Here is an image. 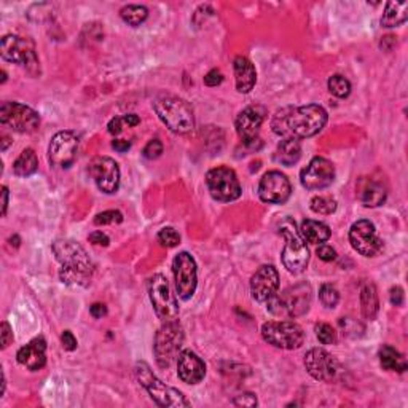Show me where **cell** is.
<instances>
[{"instance_id":"cell-1","label":"cell","mask_w":408,"mask_h":408,"mask_svg":"<svg viewBox=\"0 0 408 408\" xmlns=\"http://www.w3.org/2000/svg\"><path fill=\"white\" fill-rule=\"evenodd\" d=\"M327 118V112L318 104L285 107L276 112L271 129L284 139H308L324 129Z\"/></svg>"},{"instance_id":"cell-2","label":"cell","mask_w":408,"mask_h":408,"mask_svg":"<svg viewBox=\"0 0 408 408\" xmlns=\"http://www.w3.org/2000/svg\"><path fill=\"white\" fill-rule=\"evenodd\" d=\"M53 252L61 264L60 278L62 283L81 288L90 284L94 266L84 246L72 240H60L53 244Z\"/></svg>"},{"instance_id":"cell-3","label":"cell","mask_w":408,"mask_h":408,"mask_svg":"<svg viewBox=\"0 0 408 408\" xmlns=\"http://www.w3.org/2000/svg\"><path fill=\"white\" fill-rule=\"evenodd\" d=\"M153 109L158 118L176 134H187L195 128V115L187 101L177 96L164 94L153 101Z\"/></svg>"},{"instance_id":"cell-4","label":"cell","mask_w":408,"mask_h":408,"mask_svg":"<svg viewBox=\"0 0 408 408\" xmlns=\"http://www.w3.org/2000/svg\"><path fill=\"white\" fill-rule=\"evenodd\" d=\"M313 290L311 285L302 283L285 289L283 294H275L266 303V309L278 318H300L309 311Z\"/></svg>"},{"instance_id":"cell-5","label":"cell","mask_w":408,"mask_h":408,"mask_svg":"<svg viewBox=\"0 0 408 408\" xmlns=\"http://www.w3.org/2000/svg\"><path fill=\"white\" fill-rule=\"evenodd\" d=\"M279 233L285 240L283 251V264L285 270L292 275L303 273L309 264V249L306 247V241L300 235L292 218L285 217L279 223Z\"/></svg>"},{"instance_id":"cell-6","label":"cell","mask_w":408,"mask_h":408,"mask_svg":"<svg viewBox=\"0 0 408 408\" xmlns=\"http://www.w3.org/2000/svg\"><path fill=\"white\" fill-rule=\"evenodd\" d=\"M134 373L138 381L145 387L150 397L157 402L160 407H171V408H182L190 407V402L186 399V396L181 391L164 385L160 378L155 375L145 362H138L134 367Z\"/></svg>"},{"instance_id":"cell-7","label":"cell","mask_w":408,"mask_h":408,"mask_svg":"<svg viewBox=\"0 0 408 408\" xmlns=\"http://www.w3.org/2000/svg\"><path fill=\"white\" fill-rule=\"evenodd\" d=\"M0 55L5 61L13 62L26 69L29 74H40V62H38L36 43L31 38L19 36H5L0 43Z\"/></svg>"},{"instance_id":"cell-8","label":"cell","mask_w":408,"mask_h":408,"mask_svg":"<svg viewBox=\"0 0 408 408\" xmlns=\"http://www.w3.org/2000/svg\"><path fill=\"white\" fill-rule=\"evenodd\" d=\"M183 344V330L181 324L168 322L163 324L155 335L153 353L157 364L162 368H168L173 366L174 361H177L179 354L182 351Z\"/></svg>"},{"instance_id":"cell-9","label":"cell","mask_w":408,"mask_h":408,"mask_svg":"<svg viewBox=\"0 0 408 408\" xmlns=\"http://www.w3.org/2000/svg\"><path fill=\"white\" fill-rule=\"evenodd\" d=\"M262 337L279 349H298L305 342V332L292 320H270L262 325Z\"/></svg>"},{"instance_id":"cell-10","label":"cell","mask_w":408,"mask_h":408,"mask_svg":"<svg viewBox=\"0 0 408 408\" xmlns=\"http://www.w3.org/2000/svg\"><path fill=\"white\" fill-rule=\"evenodd\" d=\"M149 297L155 313L163 324L176 322L179 319V305L171 292L168 279L163 275H155L149 281Z\"/></svg>"},{"instance_id":"cell-11","label":"cell","mask_w":408,"mask_h":408,"mask_svg":"<svg viewBox=\"0 0 408 408\" xmlns=\"http://www.w3.org/2000/svg\"><path fill=\"white\" fill-rule=\"evenodd\" d=\"M0 123L14 133L32 134L40 128V115L19 102H3L0 107Z\"/></svg>"},{"instance_id":"cell-12","label":"cell","mask_w":408,"mask_h":408,"mask_svg":"<svg viewBox=\"0 0 408 408\" xmlns=\"http://www.w3.org/2000/svg\"><path fill=\"white\" fill-rule=\"evenodd\" d=\"M206 183L211 196L217 201L230 203L241 196V186L236 173L227 166L211 169L206 176Z\"/></svg>"},{"instance_id":"cell-13","label":"cell","mask_w":408,"mask_h":408,"mask_svg":"<svg viewBox=\"0 0 408 408\" xmlns=\"http://www.w3.org/2000/svg\"><path fill=\"white\" fill-rule=\"evenodd\" d=\"M266 110L262 105H251L240 112L236 118V133L240 136L242 144L252 150H259L262 147V140L259 138L260 126L264 123Z\"/></svg>"},{"instance_id":"cell-14","label":"cell","mask_w":408,"mask_h":408,"mask_svg":"<svg viewBox=\"0 0 408 408\" xmlns=\"http://www.w3.org/2000/svg\"><path fill=\"white\" fill-rule=\"evenodd\" d=\"M173 273L176 289L182 300H190L196 292L198 271L196 262L188 252H181L173 260Z\"/></svg>"},{"instance_id":"cell-15","label":"cell","mask_w":408,"mask_h":408,"mask_svg":"<svg viewBox=\"0 0 408 408\" xmlns=\"http://www.w3.org/2000/svg\"><path fill=\"white\" fill-rule=\"evenodd\" d=\"M79 153V138L72 131H60L53 136L48 147V160L51 166L67 169L75 163Z\"/></svg>"},{"instance_id":"cell-16","label":"cell","mask_w":408,"mask_h":408,"mask_svg":"<svg viewBox=\"0 0 408 408\" xmlns=\"http://www.w3.org/2000/svg\"><path fill=\"white\" fill-rule=\"evenodd\" d=\"M349 242L353 249L364 257H377L383 251V240L377 235L375 225L366 218L353 223Z\"/></svg>"},{"instance_id":"cell-17","label":"cell","mask_w":408,"mask_h":408,"mask_svg":"<svg viewBox=\"0 0 408 408\" xmlns=\"http://www.w3.org/2000/svg\"><path fill=\"white\" fill-rule=\"evenodd\" d=\"M300 181L306 190H322L332 186L335 181V168L333 164L322 157H316L309 162L302 174Z\"/></svg>"},{"instance_id":"cell-18","label":"cell","mask_w":408,"mask_h":408,"mask_svg":"<svg viewBox=\"0 0 408 408\" xmlns=\"http://www.w3.org/2000/svg\"><path fill=\"white\" fill-rule=\"evenodd\" d=\"M292 187L285 174L279 171H270L262 177L259 186V196L264 203L284 204L290 198Z\"/></svg>"},{"instance_id":"cell-19","label":"cell","mask_w":408,"mask_h":408,"mask_svg":"<svg viewBox=\"0 0 408 408\" xmlns=\"http://www.w3.org/2000/svg\"><path fill=\"white\" fill-rule=\"evenodd\" d=\"M305 367L314 380L325 383L335 380L338 373L337 359L322 348H313L306 353Z\"/></svg>"},{"instance_id":"cell-20","label":"cell","mask_w":408,"mask_h":408,"mask_svg":"<svg viewBox=\"0 0 408 408\" xmlns=\"http://www.w3.org/2000/svg\"><path fill=\"white\" fill-rule=\"evenodd\" d=\"M90 174L96 186L105 195H112L120 187V168L115 160L109 157H98L91 163Z\"/></svg>"},{"instance_id":"cell-21","label":"cell","mask_w":408,"mask_h":408,"mask_svg":"<svg viewBox=\"0 0 408 408\" xmlns=\"http://www.w3.org/2000/svg\"><path fill=\"white\" fill-rule=\"evenodd\" d=\"M279 273L273 265H264L255 271L251 279L252 298L259 303H265L278 292Z\"/></svg>"},{"instance_id":"cell-22","label":"cell","mask_w":408,"mask_h":408,"mask_svg":"<svg viewBox=\"0 0 408 408\" xmlns=\"http://www.w3.org/2000/svg\"><path fill=\"white\" fill-rule=\"evenodd\" d=\"M177 375L187 385H198L206 375V366L200 356L190 349H183L177 357Z\"/></svg>"},{"instance_id":"cell-23","label":"cell","mask_w":408,"mask_h":408,"mask_svg":"<svg viewBox=\"0 0 408 408\" xmlns=\"http://www.w3.org/2000/svg\"><path fill=\"white\" fill-rule=\"evenodd\" d=\"M16 361L27 370H42L47 364V342L43 337L34 338L31 343L23 346L16 354Z\"/></svg>"},{"instance_id":"cell-24","label":"cell","mask_w":408,"mask_h":408,"mask_svg":"<svg viewBox=\"0 0 408 408\" xmlns=\"http://www.w3.org/2000/svg\"><path fill=\"white\" fill-rule=\"evenodd\" d=\"M235 80H236V90L242 94L251 93L254 90L257 81V72L252 62L244 56H238L235 62Z\"/></svg>"},{"instance_id":"cell-25","label":"cell","mask_w":408,"mask_h":408,"mask_svg":"<svg viewBox=\"0 0 408 408\" xmlns=\"http://www.w3.org/2000/svg\"><path fill=\"white\" fill-rule=\"evenodd\" d=\"M357 195L366 207H378L386 201L387 192L380 182L372 181V179H361L357 186Z\"/></svg>"},{"instance_id":"cell-26","label":"cell","mask_w":408,"mask_h":408,"mask_svg":"<svg viewBox=\"0 0 408 408\" xmlns=\"http://www.w3.org/2000/svg\"><path fill=\"white\" fill-rule=\"evenodd\" d=\"M302 157V145L297 139H283L275 152V162L283 166H294Z\"/></svg>"},{"instance_id":"cell-27","label":"cell","mask_w":408,"mask_h":408,"mask_svg":"<svg viewBox=\"0 0 408 408\" xmlns=\"http://www.w3.org/2000/svg\"><path fill=\"white\" fill-rule=\"evenodd\" d=\"M300 235L309 244H322L330 238V228L322 222L305 220L300 227Z\"/></svg>"},{"instance_id":"cell-28","label":"cell","mask_w":408,"mask_h":408,"mask_svg":"<svg viewBox=\"0 0 408 408\" xmlns=\"http://www.w3.org/2000/svg\"><path fill=\"white\" fill-rule=\"evenodd\" d=\"M408 19V2H387L381 16L383 27H397Z\"/></svg>"},{"instance_id":"cell-29","label":"cell","mask_w":408,"mask_h":408,"mask_svg":"<svg viewBox=\"0 0 408 408\" xmlns=\"http://www.w3.org/2000/svg\"><path fill=\"white\" fill-rule=\"evenodd\" d=\"M380 364L381 367L387 372H397L404 373L407 370V361L396 348L385 344L380 349Z\"/></svg>"},{"instance_id":"cell-30","label":"cell","mask_w":408,"mask_h":408,"mask_svg":"<svg viewBox=\"0 0 408 408\" xmlns=\"http://www.w3.org/2000/svg\"><path fill=\"white\" fill-rule=\"evenodd\" d=\"M361 306L364 318L373 320L377 318L378 309H380V302H378V292L375 284L367 283L361 289Z\"/></svg>"},{"instance_id":"cell-31","label":"cell","mask_w":408,"mask_h":408,"mask_svg":"<svg viewBox=\"0 0 408 408\" xmlns=\"http://www.w3.org/2000/svg\"><path fill=\"white\" fill-rule=\"evenodd\" d=\"M38 160L37 155L32 149L23 150V153L19 155L16 162L13 163V173L19 177H29L37 171Z\"/></svg>"},{"instance_id":"cell-32","label":"cell","mask_w":408,"mask_h":408,"mask_svg":"<svg viewBox=\"0 0 408 408\" xmlns=\"http://www.w3.org/2000/svg\"><path fill=\"white\" fill-rule=\"evenodd\" d=\"M121 19L129 26L138 27L142 24L149 16V10L142 7V5H126V7L121 8L120 12Z\"/></svg>"},{"instance_id":"cell-33","label":"cell","mask_w":408,"mask_h":408,"mask_svg":"<svg viewBox=\"0 0 408 408\" xmlns=\"http://www.w3.org/2000/svg\"><path fill=\"white\" fill-rule=\"evenodd\" d=\"M329 91L337 98H348L351 93V84L348 79H344L343 75H332L327 81Z\"/></svg>"},{"instance_id":"cell-34","label":"cell","mask_w":408,"mask_h":408,"mask_svg":"<svg viewBox=\"0 0 408 408\" xmlns=\"http://www.w3.org/2000/svg\"><path fill=\"white\" fill-rule=\"evenodd\" d=\"M311 211L320 216H330L337 211V201L332 196H314L311 200Z\"/></svg>"},{"instance_id":"cell-35","label":"cell","mask_w":408,"mask_h":408,"mask_svg":"<svg viewBox=\"0 0 408 408\" xmlns=\"http://www.w3.org/2000/svg\"><path fill=\"white\" fill-rule=\"evenodd\" d=\"M319 300H320V303L325 306V308L333 309L340 302V294L332 284H324L319 290Z\"/></svg>"},{"instance_id":"cell-36","label":"cell","mask_w":408,"mask_h":408,"mask_svg":"<svg viewBox=\"0 0 408 408\" xmlns=\"http://www.w3.org/2000/svg\"><path fill=\"white\" fill-rule=\"evenodd\" d=\"M316 337L322 344H335L337 343V332H335L333 327L330 324L319 322L314 325Z\"/></svg>"},{"instance_id":"cell-37","label":"cell","mask_w":408,"mask_h":408,"mask_svg":"<svg viewBox=\"0 0 408 408\" xmlns=\"http://www.w3.org/2000/svg\"><path fill=\"white\" fill-rule=\"evenodd\" d=\"M158 242L164 247H176L181 242V235L173 227H166L158 233Z\"/></svg>"},{"instance_id":"cell-38","label":"cell","mask_w":408,"mask_h":408,"mask_svg":"<svg viewBox=\"0 0 408 408\" xmlns=\"http://www.w3.org/2000/svg\"><path fill=\"white\" fill-rule=\"evenodd\" d=\"M121 222H123V214L120 211H104L94 218V225H115Z\"/></svg>"},{"instance_id":"cell-39","label":"cell","mask_w":408,"mask_h":408,"mask_svg":"<svg viewBox=\"0 0 408 408\" xmlns=\"http://www.w3.org/2000/svg\"><path fill=\"white\" fill-rule=\"evenodd\" d=\"M340 327H342L344 330V333H346L348 337H351V338L361 337L362 332H364L362 325L359 324L357 320H354L351 318H342V319H340Z\"/></svg>"},{"instance_id":"cell-40","label":"cell","mask_w":408,"mask_h":408,"mask_svg":"<svg viewBox=\"0 0 408 408\" xmlns=\"http://www.w3.org/2000/svg\"><path fill=\"white\" fill-rule=\"evenodd\" d=\"M163 153V144L160 139H152L144 147V157L147 160H157L162 157Z\"/></svg>"},{"instance_id":"cell-41","label":"cell","mask_w":408,"mask_h":408,"mask_svg":"<svg viewBox=\"0 0 408 408\" xmlns=\"http://www.w3.org/2000/svg\"><path fill=\"white\" fill-rule=\"evenodd\" d=\"M233 405L236 407H255L257 405V397L252 392H244V394L236 396L233 399Z\"/></svg>"},{"instance_id":"cell-42","label":"cell","mask_w":408,"mask_h":408,"mask_svg":"<svg viewBox=\"0 0 408 408\" xmlns=\"http://www.w3.org/2000/svg\"><path fill=\"white\" fill-rule=\"evenodd\" d=\"M61 343L66 351H74V349H77V338L74 337V333H72L71 330H64V332H62Z\"/></svg>"},{"instance_id":"cell-43","label":"cell","mask_w":408,"mask_h":408,"mask_svg":"<svg viewBox=\"0 0 408 408\" xmlns=\"http://www.w3.org/2000/svg\"><path fill=\"white\" fill-rule=\"evenodd\" d=\"M318 257L324 262H332L337 259V251L327 244H322L318 247Z\"/></svg>"},{"instance_id":"cell-44","label":"cell","mask_w":408,"mask_h":408,"mask_svg":"<svg viewBox=\"0 0 408 408\" xmlns=\"http://www.w3.org/2000/svg\"><path fill=\"white\" fill-rule=\"evenodd\" d=\"M0 332H2V349H7L13 342V330L8 322H2Z\"/></svg>"},{"instance_id":"cell-45","label":"cell","mask_w":408,"mask_h":408,"mask_svg":"<svg viewBox=\"0 0 408 408\" xmlns=\"http://www.w3.org/2000/svg\"><path fill=\"white\" fill-rule=\"evenodd\" d=\"M222 81H223V75H222V72L217 69L209 71L206 77H204V84H206L207 86H217V85H220Z\"/></svg>"},{"instance_id":"cell-46","label":"cell","mask_w":408,"mask_h":408,"mask_svg":"<svg viewBox=\"0 0 408 408\" xmlns=\"http://www.w3.org/2000/svg\"><path fill=\"white\" fill-rule=\"evenodd\" d=\"M90 242L91 244H94V246H104V247H107L110 244V240H109V236L105 235V233H102V231H93L90 235Z\"/></svg>"},{"instance_id":"cell-47","label":"cell","mask_w":408,"mask_h":408,"mask_svg":"<svg viewBox=\"0 0 408 408\" xmlns=\"http://www.w3.org/2000/svg\"><path fill=\"white\" fill-rule=\"evenodd\" d=\"M123 125H125L123 116H115V118L110 120V123L107 128H109V133L112 136H118L121 131H123Z\"/></svg>"},{"instance_id":"cell-48","label":"cell","mask_w":408,"mask_h":408,"mask_svg":"<svg viewBox=\"0 0 408 408\" xmlns=\"http://www.w3.org/2000/svg\"><path fill=\"white\" fill-rule=\"evenodd\" d=\"M390 300L394 306H400L402 303H404V289L399 288V285L392 288L391 294H390Z\"/></svg>"},{"instance_id":"cell-49","label":"cell","mask_w":408,"mask_h":408,"mask_svg":"<svg viewBox=\"0 0 408 408\" xmlns=\"http://www.w3.org/2000/svg\"><path fill=\"white\" fill-rule=\"evenodd\" d=\"M90 313L93 318L101 319V318H104V316H107V306L102 303H94V305H91Z\"/></svg>"},{"instance_id":"cell-50","label":"cell","mask_w":408,"mask_h":408,"mask_svg":"<svg viewBox=\"0 0 408 408\" xmlns=\"http://www.w3.org/2000/svg\"><path fill=\"white\" fill-rule=\"evenodd\" d=\"M112 147H114L116 152L123 153V152H128L131 149V142H128L126 139H115L114 142H112Z\"/></svg>"},{"instance_id":"cell-51","label":"cell","mask_w":408,"mask_h":408,"mask_svg":"<svg viewBox=\"0 0 408 408\" xmlns=\"http://www.w3.org/2000/svg\"><path fill=\"white\" fill-rule=\"evenodd\" d=\"M123 121H125V125H128V126H138L140 123V118L136 114H129V115L123 116Z\"/></svg>"},{"instance_id":"cell-52","label":"cell","mask_w":408,"mask_h":408,"mask_svg":"<svg viewBox=\"0 0 408 408\" xmlns=\"http://www.w3.org/2000/svg\"><path fill=\"white\" fill-rule=\"evenodd\" d=\"M7 207H8V188L2 187V216L7 214Z\"/></svg>"},{"instance_id":"cell-53","label":"cell","mask_w":408,"mask_h":408,"mask_svg":"<svg viewBox=\"0 0 408 408\" xmlns=\"http://www.w3.org/2000/svg\"><path fill=\"white\" fill-rule=\"evenodd\" d=\"M2 139H3V144H2V150L5 152V150H7V147H8V144H10V139L7 138V136H2Z\"/></svg>"},{"instance_id":"cell-54","label":"cell","mask_w":408,"mask_h":408,"mask_svg":"<svg viewBox=\"0 0 408 408\" xmlns=\"http://www.w3.org/2000/svg\"><path fill=\"white\" fill-rule=\"evenodd\" d=\"M5 80H7V72L2 71V84H5Z\"/></svg>"}]
</instances>
